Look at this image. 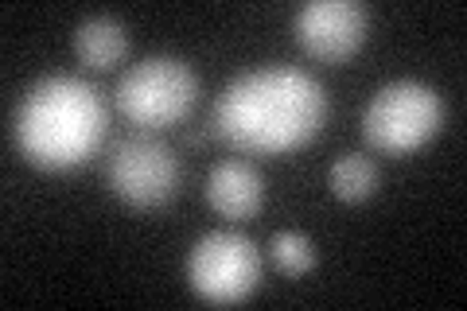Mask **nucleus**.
I'll list each match as a JSON object with an SVG mask.
<instances>
[{"instance_id": "4", "label": "nucleus", "mask_w": 467, "mask_h": 311, "mask_svg": "<svg viewBox=\"0 0 467 311\" xmlns=\"http://www.w3.org/2000/svg\"><path fill=\"white\" fill-rule=\"evenodd\" d=\"M444 121V101L429 82L398 78L382 86L362 113V137L386 156H409L436 137Z\"/></svg>"}, {"instance_id": "11", "label": "nucleus", "mask_w": 467, "mask_h": 311, "mask_svg": "<svg viewBox=\"0 0 467 311\" xmlns=\"http://www.w3.org/2000/svg\"><path fill=\"white\" fill-rule=\"evenodd\" d=\"M269 257H273V264H276L281 273L300 276V273H308L312 264H316V249H312V242L304 238V233H296V230H276L273 242H269Z\"/></svg>"}, {"instance_id": "3", "label": "nucleus", "mask_w": 467, "mask_h": 311, "mask_svg": "<svg viewBox=\"0 0 467 311\" xmlns=\"http://www.w3.org/2000/svg\"><path fill=\"white\" fill-rule=\"evenodd\" d=\"M113 101L137 129L180 125L199 101V74L180 55H144L117 78Z\"/></svg>"}, {"instance_id": "9", "label": "nucleus", "mask_w": 467, "mask_h": 311, "mask_svg": "<svg viewBox=\"0 0 467 311\" xmlns=\"http://www.w3.org/2000/svg\"><path fill=\"white\" fill-rule=\"evenodd\" d=\"M75 55L82 67L90 70H109L125 58L129 51V32L125 24L117 16H86L78 27H75Z\"/></svg>"}, {"instance_id": "6", "label": "nucleus", "mask_w": 467, "mask_h": 311, "mask_svg": "<svg viewBox=\"0 0 467 311\" xmlns=\"http://www.w3.org/2000/svg\"><path fill=\"white\" fill-rule=\"evenodd\" d=\"M187 280L195 295L211 304H238L261 280L257 245L238 230H211L192 245L187 257Z\"/></svg>"}, {"instance_id": "2", "label": "nucleus", "mask_w": 467, "mask_h": 311, "mask_svg": "<svg viewBox=\"0 0 467 311\" xmlns=\"http://www.w3.org/2000/svg\"><path fill=\"white\" fill-rule=\"evenodd\" d=\"M106 98L82 74H43L12 117V140L32 168L67 171L86 164L106 140Z\"/></svg>"}, {"instance_id": "7", "label": "nucleus", "mask_w": 467, "mask_h": 311, "mask_svg": "<svg viewBox=\"0 0 467 311\" xmlns=\"http://www.w3.org/2000/svg\"><path fill=\"white\" fill-rule=\"evenodd\" d=\"M370 12L358 0H308L292 16V32L304 43V51L324 58V63H343L367 43Z\"/></svg>"}, {"instance_id": "5", "label": "nucleus", "mask_w": 467, "mask_h": 311, "mask_svg": "<svg viewBox=\"0 0 467 311\" xmlns=\"http://www.w3.org/2000/svg\"><path fill=\"white\" fill-rule=\"evenodd\" d=\"M106 183L121 202L137 206V211H156V206H164L180 195L183 164L171 144L137 132V137H125L113 144L109 164H106Z\"/></svg>"}, {"instance_id": "1", "label": "nucleus", "mask_w": 467, "mask_h": 311, "mask_svg": "<svg viewBox=\"0 0 467 311\" xmlns=\"http://www.w3.org/2000/svg\"><path fill=\"white\" fill-rule=\"evenodd\" d=\"M327 117L331 98L316 74L288 63H265L234 74L223 86L211 125L238 152L281 156L316 140Z\"/></svg>"}, {"instance_id": "10", "label": "nucleus", "mask_w": 467, "mask_h": 311, "mask_svg": "<svg viewBox=\"0 0 467 311\" xmlns=\"http://www.w3.org/2000/svg\"><path fill=\"white\" fill-rule=\"evenodd\" d=\"M327 183L331 191L339 195L343 202H362L374 195L378 187V168L370 156H358V152H343L335 164L327 168Z\"/></svg>"}, {"instance_id": "8", "label": "nucleus", "mask_w": 467, "mask_h": 311, "mask_svg": "<svg viewBox=\"0 0 467 311\" xmlns=\"http://www.w3.org/2000/svg\"><path fill=\"white\" fill-rule=\"evenodd\" d=\"M207 202L214 206L223 218H254L261 206H265V180L250 160H218L207 171Z\"/></svg>"}]
</instances>
